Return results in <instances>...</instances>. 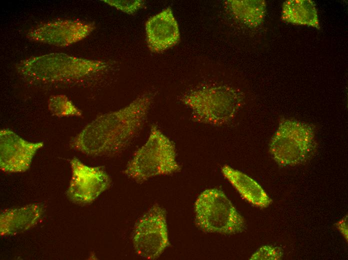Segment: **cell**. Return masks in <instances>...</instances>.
I'll return each mask as SVG.
<instances>
[{
    "mask_svg": "<svg viewBox=\"0 0 348 260\" xmlns=\"http://www.w3.org/2000/svg\"><path fill=\"white\" fill-rule=\"evenodd\" d=\"M153 98L146 92L126 106L97 117L72 140L71 146L90 156L121 152L142 130Z\"/></svg>",
    "mask_w": 348,
    "mask_h": 260,
    "instance_id": "1",
    "label": "cell"
},
{
    "mask_svg": "<svg viewBox=\"0 0 348 260\" xmlns=\"http://www.w3.org/2000/svg\"><path fill=\"white\" fill-rule=\"evenodd\" d=\"M244 99V94L235 88L208 85L186 93L181 100L192 110L194 121L219 126L235 117Z\"/></svg>",
    "mask_w": 348,
    "mask_h": 260,
    "instance_id": "2",
    "label": "cell"
},
{
    "mask_svg": "<svg viewBox=\"0 0 348 260\" xmlns=\"http://www.w3.org/2000/svg\"><path fill=\"white\" fill-rule=\"evenodd\" d=\"M173 142L156 126H152L146 142L134 153L123 172L138 183L160 175L180 170Z\"/></svg>",
    "mask_w": 348,
    "mask_h": 260,
    "instance_id": "3",
    "label": "cell"
},
{
    "mask_svg": "<svg viewBox=\"0 0 348 260\" xmlns=\"http://www.w3.org/2000/svg\"><path fill=\"white\" fill-rule=\"evenodd\" d=\"M106 66L102 61L51 54L25 60L18 65V70L32 80L55 82L80 78Z\"/></svg>",
    "mask_w": 348,
    "mask_h": 260,
    "instance_id": "4",
    "label": "cell"
},
{
    "mask_svg": "<svg viewBox=\"0 0 348 260\" xmlns=\"http://www.w3.org/2000/svg\"><path fill=\"white\" fill-rule=\"evenodd\" d=\"M314 128L294 119L284 118L271 138L269 151L282 166H292L306 161L316 147Z\"/></svg>",
    "mask_w": 348,
    "mask_h": 260,
    "instance_id": "5",
    "label": "cell"
},
{
    "mask_svg": "<svg viewBox=\"0 0 348 260\" xmlns=\"http://www.w3.org/2000/svg\"><path fill=\"white\" fill-rule=\"evenodd\" d=\"M196 222L207 232L235 234L243 232L246 224L231 202L222 190L208 189L198 198L194 204Z\"/></svg>",
    "mask_w": 348,
    "mask_h": 260,
    "instance_id": "6",
    "label": "cell"
},
{
    "mask_svg": "<svg viewBox=\"0 0 348 260\" xmlns=\"http://www.w3.org/2000/svg\"><path fill=\"white\" fill-rule=\"evenodd\" d=\"M166 218L165 209L156 204L136 224L132 243L141 258H157L170 245Z\"/></svg>",
    "mask_w": 348,
    "mask_h": 260,
    "instance_id": "7",
    "label": "cell"
},
{
    "mask_svg": "<svg viewBox=\"0 0 348 260\" xmlns=\"http://www.w3.org/2000/svg\"><path fill=\"white\" fill-rule=\"evenodd\" d=\"M70 164L72 176L66 195L72 202L89 204L110 187V178L102 168L88 166L76 158Z\"/></svg>",
    "mask_w": 348,
    "mask_h": 260,
    "instance_id": "8",
    "label": "cell"
},
{
    "mask_svg": "<svg viewBox=\"0 0 348 260\" xmlns=\"http://www.w3.org/2000/svg\"><path fill=\"white\" fill-rule=\"evenodd\" d=\"M94 23L62 20L41 24L30 30L32 40L58 46H66L87 37L94 29Z\"/></svg>",
    "mask_w": 348,
    "mask_h": 260,
    "instance_id": "9",
    "label": "cell"
},
{
    "mask_svg": "<svg viewBox=\"0 0 348 260\" xmlns=\"http://www.w3.org/2000/svg\"><path fill=\"white\" fill-rule=\"evenodd\" d=\"M43 142L26 141L8 129L0 131V168L6 172H23L30 167L32 159Z\"/></svg>",
    "mask_w": 348,
    "mask_h": 260,
    "instance_id": "10",
    "label": "cell"
},
{
    "mask_svg": "<svg viewBox=\"0 0 348 260\" xmlns=\"http://www.w3.org/2000/svg\"><path fill=\"white\" fill-rule=\"evenodd\" d=\"M145 30L148 48L154 53L162 52L180 40L178 24L170 7L150 17L146 22Z\"/></svg>",
    "mask_w": 348,
    "mask_h": 260,
    "instance_id": "11",
    "label": "cell"
},
{
    "mask_svg": "<svg viewBox=\"0 0 348 260\" xmlns=\"http://www.w3.org/2000/svg\"><path fill=\"white\" fill-rule=\"evenodd\" d=\"M44 212V206L40 203L6 210L0 216V235L12 236L28 230L38 222Z\"/></svg>",
    "mask_w": 348,
    "mask_h": 260,
    "instance_id": "12",
    "label": "cell"
},
{
    "mask_svg": "<svg viewBox=\"0 0 348 260\" xmlns=\"http://www.w3.org/2000/svg\"><path fill=\"white\" fill-rule=\"evenodd\" d=\"M222 172L242 196L250 204L264 208L272 203V200L262 186L246 174L228 165L222 167Z\"/></svg>",
    "mask_w": 348,
    "mask_h": 260,
    "instance_id": "13",
    "label": "cell"
},
{
    "mask_svg": "<svg viewBox=\"0 0 348 260\" xmlns=\"http://www.w3.org/2000/svg\"><path fill=\"white\" fill-rule=\"evenodd\" d=\"M282 18L288 23L320 28L317 10L314 2L311 0L285 2L282 6Z\"/></svg>",
    "mask_w": 348,
    "mask_h": 260,
    "instance_id": "14",
    "label": "cell"
},
{
    "mask_svg": "<svg viewBox=\"0 0 348 260\" xmlns=\"http://www.w3.org/2000/svg\"><path fill=\"white\" fill-rule=\"evenodd\" d=\"M226 6L238 20L251 27H256L263 22L266 5L264 0H228Z\"/></svg>",
    "mask_w": 348,
    "mask_h": 260,
    "instance_id": "15",
    "label": "cell"
},
{
    "mask_svg": "<svg viewBox=\"0 0 348 260\" xmlns=\"http://www.w3.org/2000/svg\"><path fill=\"white\" fill-rule=\"evenodd\" d=\"M48 108L50 112L59 118L81 116V111L65 95H54L50 97Z\"/></svg>",
    "mask_w": 348,
    "mask_h": 260,
    "instance_id": "16",
    "label": "cell"
},
{
    "mask_svg": "<svg viewBox=\"0 0 348 260\" xmlns=\"http://www.w3.org/2000/svg\"><path fill=\"white\" fill-rule=\"evenodd\" d=\"M108 4L128 14H133L142 8L145 2L142 0H104Z\"/></svg>",
    "mask_w": 348,
    "mask_h": 260,
    "instance_id": "17",
    "label": "cell"
},
{
    "mask_svg": "<svg viewBox=\"0 0 348 260\" xmlns=\"http://www.w3.org/2000/svg\"><path fill=\"white\" fill-rule=\"evenodd\" d=\"M282 250L278 247L264 246L258 250L250 257V260H276L282 256Z\"/></svg>",
    "mask_w": 348,
    "mask_h": 260,
    "instance_id": "18",
    "label": "cell"
},
{
    "mask_svg": "<svg viewBox=\"0 0 348 260\" xmlns=\"http://www.w3.org/2000/svg\"><path fill=\"white\" fill-rule=\"evenodd\" d=\"M336 225L337 228L348 241V216H346L344 218L338 222Z\"/></svg>",
    "mask_w": 348,
    "mask_h": 260,
    "instance_id": "19",
    "label": "cell"
}]
</instances>
